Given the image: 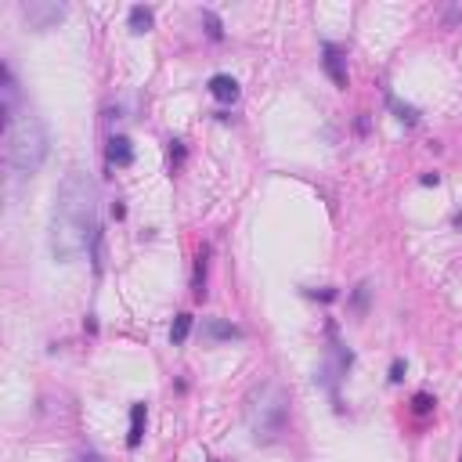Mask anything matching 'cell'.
Here are the masks:
<instances>
[{
    "mask_svg": "<svg viewBox=\"0 0 462 462\" xmlns=\"http://www.w3.org/2000/svg\"><path fill=\"white\" fill-rule=\"evenodd\" d=\"M98 184L87 170H69L55 192L51 210V257L61 264L79 260L98 242Z\"/></svg>",
    "mask_w": 462,
    "mask_h": 462,
    "instance_id": "obj_1",
    "label": "cell"
},
{
    "mask_svg": "<svg viewBox=\"0 0 462 462\" xmlns=\"http://www.w3.org/2000/svg\"><path fill=\"white\" fill-rule=\"evenodd\" d=\"M285 423H289V394L278 383H260L253 387L246 397V426L257 444H275L285 434Z\"/></svg>",
    "mask_w": 462,
    "mask_h": 462,
    "instance_id": "obj_2",
    "label": "cell"
},
{
    "mask_svg": "<svg viewBox=\"0 0 462 462\" xmlns=\"http://www.w3.org/2000/svg\"><path fill=\"white\" fill-rule=\"evenodd\" d=\"M47 152H51V141H47V126H44L40 116H22L15 126H8L4 159H8V166L19 173V177H33V173H40Z\"/></svg>",
    "mask_w": 462,
    "mask_h": 462,
    "instance_id": "obj_3",
    "label": "cell"
},
{
    "mask_svg": "<svg viewBox=\"0 0 462 462\" xmlns=\"http://www.w3.org/2000/svg\"><path fill=\"white\" fill-rule=\"evenodd\" d=\"M22 19L29 22L33 33H47L66 19V4H55V0H26L22 4Z\"/></svg>",
    "mask_w": 462,
    "mask_h": 462,
    "instance_id": "obj_4",
    "label": "cell"
},
{
    "mask_svg": "<svg viewBox=\"0 0 462 462\" xmlns=\"http://www.w3.org/2000/svg\"><path fill=\"white\" fill-rule=\"evenodd\" d=\"M325 58H322V66H325V73H329V79L336 84L340 90H347V84H350V76H347V58H343V51L336 44H325V51H322Z\"/></svg>",
    "mask_w": 462,
    "mask_h": 462,
    "instance_id": "obj_5",
    "label": "cell"
},
{
    "mask_svg": "<svg viewBox=\"0 0 462 462\" xmlns=\"http://www.w3.org/2000/svg\"><path fill=\"white\" fill-rule=\"evenodd\" d=\"M0 94H4V126H15L19 123V116H15V108H19V84H15L11 69H4V87H0Z\"/></svg>",
    "mask_w": 462,
    "mask_h": 462,
    "instance_id": "obj_6",
    "label": "cell"
},
{
    "mask_svg": "<svg viewBox=\"0 0 462 462\" xmlns=\"http://www.w3.org/2000/svg\"><path fill=\"white\" fill-rule=\"evenodd\" d=\"M134 163V148H131V137H108V166H131Z\"/></svg>",
    "mask_w": 462,
    "mask_h": 462,
    "instance_id": "obj_7",
    "label": "cell"
},
{
    "mask_svg": "<svg viewBox=\"0 0 462 462\" xmlns=\"http://www.w3.org/2000/svg\"><path fill=\"white\" fill-rule=\"evenodd\" d=\"M210 94L217 102H224V105H231V102H238V84H235V76H224V73H217L213 79H210Z\"/></svg>",
    "mask_w": 462,
    "mask_h": 462,
    "instance_id": "obj_8",
    "label": "cell"
},
{
    "mask_svg": "<svg viewBox=\"0 0 462 462\" xmlns=\"http://www.w3.org/2000/svg\"><path fill=\"white\" fill-rule=\"evenodd\" d=\"M202 332H206V340H238L242 336V329L224 322V318H210V322L202 325Z\"/></svg>",
    "mask_w": 462,
    "mask_h": 462,
    "instance_id": "obj_9",
    "label": "cell"
},
{
    "mask_svg": "<svg viewBox=\"0 0 462 462\" xmlns=\"http://www.w3.org/2000/svg\"><path fill=\"white\" fill-rule=\"evenodd\" d=\"M145 419L148 408L145 405H131V434H126V448H137L141 437H145Z\"/></svg>",
    "mask_w": 462,
    "mask_h": 462,
    "instance_id": "obj_10",
    "label": "cell"
},
{
    "mask_svg": "<svg viewBox=\"0 0 462 462\" xmlns=\"http://www.w3.org/2000/svg\"><path fill=\"white\" fill-rule=\"evenodd\" d=\"M206 267H210V246H202V249H199V257H195V278H192V293H195V300L206 296Z\"/></svg>",
    "mask_w": 462,
    "mask_h": 462,
    "instance_id": "obj_11",
    "label": "cell"
},
{
    "mask_svg": "<svg viewBox=\"0 0 462 462\" xmlns=\"http://www.w3.org/2000/svg\"><path fill=\"white\" fill-rule=\"evenodd\" d=\"M188 332H192V314H177V318H173V329H170L173 347H181L188 340Z\"/></svg>",
    "mask_w": 462,
    "mask_h": 462,
    "instance_id": "obj_12",
    "label": "cell"
},
{
    "mask_svg": "<svg viewBox=\"0 0 462 462\" xmlns=\"http://www.w3.org/2000/svg\"><path fill=\"white\" fill-rule=\"evenodd\" d=\"M199 19H202V26H206V37H210V40H224V26H220V19H217L210 8H202Z\"/></svg>",
    "mask_w": 462,
    "mask_h": 462,
    "instance_id": "obj_13",
    "label": "cell"
},
{
    "mask_svg": "<svg viewBox=\"0 0 462 462\" xmlns=\"http://www.w3.org/2000/svg\"><path fill=\"white\" fill-rule=\"evenodd\" d=\"M131 29H134V33L141 37V33H148V29H152V11L148 8H131Z\"/></svg>",
    "mask_w": 462,
    "mask_h": 462,
    "instance_id": "obj_14",
    "label": "cell"
},
{
    "mask_svg": "<svg viewBox=\"0 0 462 462\" xmlns=\"http://www.w3.org/2000/svg\"><path fill=\"white\" fill-rule=\"evenodd\" d=\"M369 293H372V282H361L354 289V314L365 318V311H369Z\"/></svg>",
    "mask_w": 462,
    "mask_h": 462,
    "instance_id": "obj_15",
    "label": "cell"
},
{
    "mask_svg": "<svg viewBox=\"0 0 462 462\" xmlns=\"http://www.w3.org/2000/svg\"><path fill=\"white\" fill-rule=\"evenodd\" d=\"M390 105H394V113H397V119H401V123H408V126H416V123H419V113H416L412 105H401L397 98H390Z\"/></svg>",
    "mask_w": 462,
    "mask_h": 462,
    "instance_id": "obj_16",
    "label": "cell"
},
{
    "mask_svg": "<svg viewBox=\"0 0 462 462\" xmlns=\"http://www.w3.org/2000/svg\"><path fill=\"white\" fill-rule=\"evenodd\" d=\"M412 405H416V416H426V412H434V397H430V394H416V397H412Z\"/></svg>",
    "mask_w": 462,
    "mask_h": 462,
    "instance_id": "obj_17",
    "label": "cell"
},
{
    "mask_svg": "<svg viewBox=\"0 0 462 462\" xmlns=\"http://www.w3.org/2000/svg\"><path fill=\"white\" fill-rule=\"evenodd\" d=\"M405 379V361H394L390 365V383H401Z\"/></svg>",
    "mask_w": 462,
    "mask_h": 462,
    "instance_id": "obj_18",
    "label": "cell"
},
{
    "mask_svg": "<svg viewBox=\"0 0 462 462\" xmlns=\"http://www.w3.org/2000/svg\"><path fill=\"white\" fill-rule=\"evenodd\" d=\"M170 159H173V163H184V145H181V141H173V148H170Z\"/></svg>",
    "mask_w": 462,
    "mask_h": 462,
    "instance_id": "obj_19",
    "label": "cell"
},
{
    "mask_svg": "<svg viewBox=\"0 0 462 462\" xmlns=\"http://www.w3.org/2000/svg\"><path fill=\"white\" fill-rule=\"evenodd\" d=\"M426 188H434V184H441V173H423V177H419Z\"/></svg>",
    "mask_w": 462,
    "mask_h": 462,
    "instance_id": "obj_20",
    "label": "cell"
},
{
    "mask_svg": "<svg viewBox=\"0 0 462 462\" xmlns=\"http://www.w3.org/2000/svg\"><path fill=\"white\" fill-rule=\"evenodd\" d=\"M311 296H322V300H336V289H322V293H318V289H311Z\"/></svg>",
    "mask_w": 462,
    "mask_h": 462,
    "instance_id": "obj_21",
    "label": "cell"
},
{
    "mask_svg": "<svg viewBox=\"0 0 462 462\" xmlns=\"http://www.w3.org/2000/svg\"><path fill=\"white\" fill-rule=\"evenodd\" d=\"M76 462H105V459H102V455H94V452H87V455H79Z\"/></svg>",
    "mask_w": 462,
    "mask_h": 462,
    "instance_id": "obj_22",
    "label": "cell"
},
{
    "mask_svg": "<svg viewBox=\"0 0 462 462\" xmlns=\"http://www.w3.org/2000/svg\"><path fill=\"white\" fill-rule=\"evenodd\" d=\"M213 462H220V459H213Z\"/></svg>",
    "mask_w": 462,
    "mask_h": 462,
    "instance_id": "obj_23",
    "label": "cell"
},
{
    "mask_svg": "<svg viewBox=\"0 0 462 462\" xmlns=\"http://www.w3.org/2000/svg\"><path fill=\"white\" fill-rule=\"evenodd\" d=\"M459 462H462V455H459Z\"/></svg>",
    "mask_w": 462,
    "mask_h": 462,
    "instance_id": "obj_24",
    "label": "cell"
}]
</instances>
